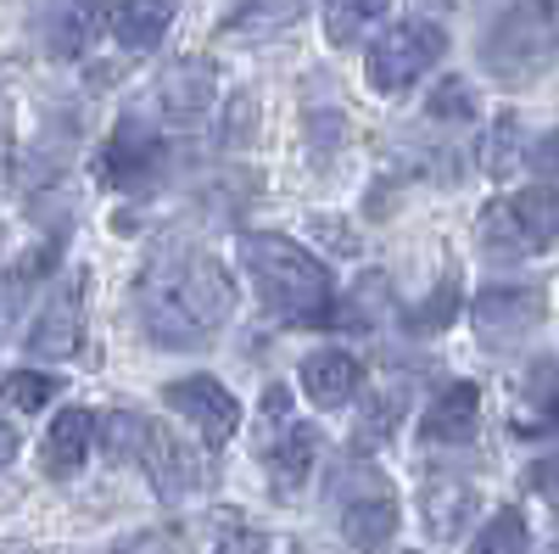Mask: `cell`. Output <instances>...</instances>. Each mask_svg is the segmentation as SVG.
<instances>
[{
  "label": "cell",
  "instance_id": "cell-31",
  "mask_svg": "<svg viewBox=\"0 0 559 554\" xmlns=\"http://www.w3.org/2000/svg\"><path fill=\"white\" fill-rule=\"evenodd\" d=\"M12 459H17V432L0 426V465H12Z\"/></svg>",
  "mask_w": 559,
  "mask_h": 554
},
{
  "label": "cell",
  "instance_id": "cell-25",
  "mask_svg": "<svg viewBox=\"0 0 559 554\" xmlns=\"http://www.w3.org/2000/svg\"><path fill=\"white\" fill-rule=\"evenodd\" d=\"M57 263V241H45V247H34V252H23L17 258V269L7 274V292H0V308H17L39 281H45V269Z\"/></svg>",
  "mask_w": 559,
  "mask_h": 554
},
{
  "label": "cell",
  "instance_id": "cell-20",
  "mask_svg": "<svg viewBox=\"0 0 559 554\" xmlns=\"http://www.w3.org/2000/svg\"><path fill=\"white\" fill-rule=\"evenodd\" d=\"M481 241H487L492 258H526V252H543V241L532 236V224L521 219L515 197H509V202H492V208L481 213Z\"/></svg>",
  "mask_w": 559,
  "mask_h": 554
},
{
  "label": "cell",
  "instance_id": "cell-26",
  "mask_svg": "<svg viewBox=\"0 0 559 554\" xmlns=\"http://www.w3.org/2000/svg\"><path fill=\"white\" fill-rule=\"evenodd\" d=\"M0 398H7L12 409H45V403H51L57 398V381L51 376H39V369H17V376H7V381H0Z\"/></svg>",
  "mask_w": 559,
  "mask_h": 554
},
{
  "label": "cell",
  "instance_id": "cell-19",
  "mask_svg": "<svg viewBox=\"0 0 559 554\" xmlns=\"http://www.w3.org/2000/svg\"><path fill=\"white\" fill-rule=\"evenodd\" d=\"M308 12V0H229L224 28L236 39H269L280 28H292Z\"/></svg>",
  "mask_w": 559,
  "mask_h": 554
},
{
  "label": "cell",
  "instance_id": "cell-13",
  "mask_svg": "<svg viewBox=\"0 0 559 554\" xmlns=\"http://www.w3.org/2000/svg\"><path fill=\"white\" fill-rule=\"evenodd\" d=\"M358 381H364V364H358L347 347H319V353L302 358V392H308L319 409H342V403H353Z\"/></svg>",
  "mask_w": 559,
  "mask_h": 554
},
{
  "label": "cell",
  "instance_id": "cell-11",
  "mask_svg": "<svg viewBox=\"0 0 559 554\" xmlns=\"http://www.w3.org/2000/svg\"><path fill=\"white\" fill-rule=\"evenodd\" d=\"M274 426H280V432H274V437H269V448H263V465H269L274 493H280V498H292V493H302V482L313 476L319 432H313V426H302V421H286V414H280Z\"/></svg>",
  "mask_w": 559,
  "mask_h": 554
},
{
  "label": "cell",
  "instance_id": "cell-9",
  "mask_svg": "<svg viewBox=\"0 0 559 554\" xmlns=\"http://www.w3.org/2000/svg\"><path fill=\"white\" fill-rule=\"evenodd\" d=\"M79 342H84V269H73L51 292V303L39 308L34 331H28V353L34 358H73Z\"/></svg>",
  "mask_w": 559,
  "mask_h": 554
},
{
  "label": "cell",
  "instance_id": "cell-3",
  "mask_svg": "<svg viewBox=\"0 0 559 554\" xmlns=\"http://www.w3.org/2000/svg\"><path fill=\"white\" fill-rule=\"evenodd\" d=\"M107 453L112 459H134L163 498H185V493L202 487V459L185 448L174 432H163L157 421H146V414H134V409H118L107 421Z\"/></svg>",
  "mask_w": 559,
  "mask_h": 554
},
{
  "label": "cell",
  "instance_id": "cell-18",
  "mask_svg": "<svg viewBox=\"0 0 559 554\" xmlns=\"http://www.w3.org/2000/svg\"><path fill=\"white\" fill-rule=\"evenodd\" d=\"M102 28H107V0H62L57 17H51V51L57 57H84Z\"/></svg>",
  "mask_w": 559,
  "mask_h": 554
},
{
  "label": "cell",
  "instance_id": "cell-21",
  "mask_svg": "<svg viewBox=\"0 0 559 554\" xmlns=\"http://www.w3.org/2000/svg\"><path fill=\"white\" fill-rule=\"evenodd\" d=\"M73 134H79V118H68V113L45 118L39 141L28 146V168H23V179H28V185H45V179H57V174L68 168V157H73Z\"/></svg>",
  "mask_w": 559,
  "mask_h": 554
},
{
  "label": "cell",
  "instance_id": "cell-27",
  "mask_svg": "<svg viewBox=\"0 0 559 554\" xmlns=\"http://www.w3.org/2000/svg\"><path fill=\"white\" fill-rule=\"evenodd\" d=\"M453 281H442V292H437V303H419V314H414V331H442L448 326V314H453Z\"/></svg>",
  "mask_w": 559,
  "mask_h": 554
},
{
  "label": "cell",
  "instance_id": "cell-10",
  "mask_svg": "<svg viewBox=\"0 0 559 554\" xmlns=\"http://www.w3.org/2000/svg\"><path fill=\"white\" fill-rule=\"evenodd\" d=\"M471 319H476V337L481 342L503 347V342H521L543 319V297L537 292H521V286H492V292L476 297Z\"/></svg>",
  "mask_w": 559,
  "mask_h": 554
},
{
  "label": "cell",
  "instance_id": "cell-32",
  "mask_svg": "<svg viewBox=\"0 0 559 554\" xmlns=\"http://www.w3.org/2000/svg\"><path fill=\"white\" fill-rule=\"evenodd\" d=\"M7 554H39V549H23V543H12V549H7Z\"/></svg>",
  "mask_w": 559,
  "mask_h": 554
},
{
  "label": "cell",
  "instance_id": "cell-14",
  "mask_svg": "<svg viewBox=\"0 0 559 554\" xmlns=\"http://www.w3.org/2000/svg\"><path fill=\"white\" fill-rule=\"evenodd\" d=\"M481 426V392L471 381H453L431 398L426 421H419V432H426V443H471Z\"/></svg>",
  "mask_w": 559,
  "mask_h": 554
},
{
  "label": "cell",
  "instance_id": "cell-28",
  "mask_svg": "<svg viewBox=\"0 0 559 554\" xmlns=\"http://www.w3.org/2000/svg\"><path fill=\"white\" fill-rule=\"evenodd\" d=\"M218 554H269V538L252 532V527H229V532L218 538Z\"/></svg>",
  "mask_w": 559,
  "mask_h": 554
},
{
  "label": "cell",
  "instance_id": "cell-22",
  "mask_svg": "<svg viewBox=\"0 0 559 554\" xmlns=\"http://www.w3.org/2000/svg\"><path fill=\"white\" fill-rule=\"evenodd\" d=\"M386 7L392 0H331V7H324V34H331V45H358L386 17Z\"/></svg>",
  "mask_w": 559,
  "mask_h": 554
},
{
  "label": "cell",
  "instance_id": "cell-29",
  "mask_svg": "<svg viewBox=\"0 0 559 554\" xmlns=\"http://www.w3.org/2000/svg\"><path fill=\"white\" fill-rule=\"evenodd\" d=\"M431 113H437V118H471V102H464V84H459V79H448V84L437 90Z\"/></svg>",
  "mask_w": 559,
  "mask_h": 554
},
{
  "label": "cell",
  "instance_id": "cell-15",
  "mask_svg": "<svg viewBox=\"0 0 559 554\" xmlns=\"http://www.w3.org/2000/svg\"><path fill=\"white\" fill-rule=\"evenodd\" d=\"M90 448H96V414L73 403V409H62L51 421L39 459H45V471H51V476H73V471H84Z\"/></svg>",
  "mask_w": 559,
  "mask_h": 554
},
{
  "label": "cell",
  "instance_id": "cell-16",
  "mask_svg": "<svg viewBox=\"0 0 559 554\" xmlns=\"http://www.w3.org/2000/svg\"><path fill=\"white\" fill-rule=\"evenodd\" d=\"M419 510H426V532L437 543H453L476 516V487L459 476H431L426 493H419Z\"/></svg>",
  "mask_w": 559,
  "mask_h": 554
},
{
  "label": "cell",
  "instance_id": "cell-23",
  "mask_svg": "<svg viewBox=\"0 0 559 554\" xmlns=\"http://www.w3.org/2000/svg\"><path fill=\"white\" fill-rule=\"evenodd\" d=\"M526 543H532L526 516H521V510H498V516L476 532L471 554H526Z\"/></svg>",
  "mask_w": 559,
  "mask_h": 554
},
{
  "label": "cell",
  "instance_id": "cell-24",
  "mask_svg": "<svg viewBox=\"0 0 559 554\" xmlns=\"http://www.w3.org/2000/svg\"><path fill=\"white\" fill-rule=\"evenodd\" d=\"M521 157H526L521 118H515V113H498V123H492V141H487V174H492V179H509V174L521 168Z\"/></svg>",
  "mask_w": 559,
  "mask_h": 554
},
{
  "label": "cell",
  "instance_id": "cell-12",
  "mask_svg": "<svg viewBox=\"0 0 559 554\" xmlns=\"http://www.w3.org/2000/svg\"><path fill=\"white\" fill-rule=\"evenodd\" d=\"M213 90H218V73L207 57H185L174 62L163 79H157V107L174 118V123H197L207 107H213Z\"/></svg>",
  "mask_w": 559,
  "mask_h": 554
},
{
  "label": "cell",
  "instance_id": "cell-1",
  "mask_svg": "<svg viewBox=\"0 0 559 554\" xmlns=\"http://www.w3.org/2000/svg\"><path fill=\"white\" fill-rule=\"evenodd\" d=\"M134 308H140V331L157 347L191 353L207 347L229 314H236V281L218 269V258L197 252V247H163L146 258L134 286Z\"/></svg>",
  "mask_w": 559,
  "mask_h": 554
},
{
  "label": "cell",
  "instance_id": "cell-8",
  "mask_svg": "<svg viewBox=\"0 0 559 554\" xmlns=\"http://www.w3.org/2000/svg\"><path fill=\"white\" fill-rule=\"evenodd\" d=\"M163 403H168L174 414H185V421L202 432L207 448H224L229 437L241 432V403L229 398V387L213 381V376H185V381H174V387L163 392Z\"/></svg>",
  "mask_w": 559,
  "mask_h": 554
},
{
  "label": "cell",
  "instance_id": "cell-4",
  "mask_svg": "<svg viewBox=\"0 0 559 554\" xmlns=\"http://www.w3.org/2000/svg\"><path fill=\"white\" fill-rule=\"evenodd\" d=\"M331 516L353 554H381L397 532V493L369 459H353L331 476Z\"/></svg>",
  "mask_w": 559,
  "mask_h": 554
},
{
  "label": "cell",
  "instance_id": "cell-6",
  "mask_svg": "<svg viewBox=\"0 0 559 554\" xmlns=\"http://www.w3.org/2000/svg\"><path fill=\"white\" fill-rule=\"evenodd\" d=\"M442 51H448V34H442L437 23H426V17H414V23L386 28L376 45H369L364 73H369V84H376L381 96H397V90H408V84L426 79Z\"/></svg>",
  "mask_w": 559,
  "mask_h": 554
},
{
  "label": "cell",
  "instance_id": "cell-17",
  "mask_svg": "<svg viewBox=\"0 0 559 554\" xmlns=\"http://www.w3.org/2000/svg\"><path fill=\"white\" fill-rule=\"evenodd\" d=\"M179 12V0H118V7L107 12V28L112 39L123 45V51H152V45L168 34Z\"/></svg>",
  "mask_w": 559,
  "mask_h": 554
},
{
  "label": "cell",
  "instance_id": "cell-30",
  "mask_svg": "<svg viewBox=\"0 0 559 554\" xmlns=\"http://www.w3.org/2000/svg\"><path fill=\"white\" fill-rule=\"evenodd\" d=\"M7 163H12V107L0 102V179H7Z\"/></svg>",
  "mask_w": 559,
  "mask_h": 554
},
{
  "label": "cell",
  "instance_id": "cell-33",
  "mask_svg": "<svg viewBox=\"0 0 559 554\" xmlns=\"http://www.w3.org/2000/svg\"><path fill=\"white\" fill-rule=\"evenodd\" d=\"M437 7H448V0H437Z\"/></svg>",
  "mask_w": 559,
  "mask_h": 554
},
{
  "label": "cell",
  "instance_id": "cell-2",
  "mask_svg": "<svg viewBox=\"0 0 559 554\" xmlns=\"http://www.w3.org/2000/svg\"><path fill=\"white\" fill-rule=\"evenodd\" d=\"M241 263L280 326H336L331 269L308 247L274 236V229H252V236H241Z\"/></svg>",
  "mask_w": 559,
  "mask_h": 554
},
{
  "label": "cell",
  "instance_id": "cell-5",
  "mask_svg": "<svg viewBox=\"0 0 559 554\" xmlns=\"http://www.w3.org/2000/svg\"><path fill=\"white\" fill-rule=\"evenodd\" d=\"M481 62L503 84H532L537 73H548V62H554V0H526V7L509 12L487 34Z\"/></svg>",
  "mask_w": 559,
  "mask_h": 554
},
{
  "label": "cell",
  "instance_id": "cell-7",
  "mask_svg": "<svg viewBox=\"0 0 559 554\" xmlns=\"http://www.w3.org/2000/svg\"><path fill=\"white\" fill-rule=\"evenodd\" d=\"M168 168V141L157 129H146L140 118H123L112 134H107V146L96 157V174L107 191H123V197H140V191H152V185L163 179Z\"/></svg>",
  "mask_w": 559,
  "mask_h": 554
}]
</instances>
